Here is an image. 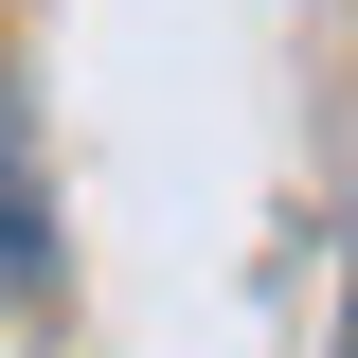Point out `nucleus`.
Instances as JSON below:
<instances>
[]
</instances>
